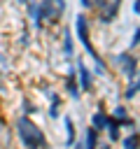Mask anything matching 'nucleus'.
<instances>
[{
	"label": "nucleus",
	"mask_w": 140,
	"mask_h": 149,
	"mask_svg": "<svg viewBox=\"0 0 140 149\" xmlns=\"http://www.w3.org/2000/svg\"><path fill=\"white\" fill-rule=\"evenodd\" d=\"M19 135H21L23 144H28V147H42V144H44V135H42L26 116L19 119Z\"/></svg>",
	"instance_id": "f257e3e1"
},
{
	"label": "nucleus",
	"mask_w": 140,
	"mask_h": 149,
	"mask_svg": "<svg viewBox=\"0 0 140 149\" xmlns=\"http://www.w3.org/2000/svg\"><path fill=\"white\" fill-rule=\"evenodd\" d=\"M77 35H79V42L86 47V51L98 61V54H96V49L91 47V42H89V33H86V21H84V16H79L77 19Z\"/></svg>",
	"instance_id": "f03ea898"
},
{
	"label": "nucleus",
	"mask_w": 140,
	"mask_h": 149,
	"mask_svg": "<svg viewBox=\"0 0 140 149\" xmlns=\"http://www.w3.org/2000/svg\"><path fill=\"white\" fill-rule=\"evenodd\" d=\"M119 2L121 0H100V9H103V14H100V21H112L114 19V14H117V7H119Z\"/></svg>",
	"instance_id": "7ed1b4c3"
},
{
	"label": "nucleus",
	"mask_w": 140,
	"mask_h": 149,
	"mask_svg": "<svg viewBox=\"0 0 140 149\" xmlns=\"http://www.w3.org/2000/svg\"><path fill=\"white\" fill-rule=\"evenodd\" d=\"M79 84H82L84 91L91 88V77H89V70L84 68V63H79Z\"/></svg>",
	"instance_id": "20e7f679"
},
{
	"label": "nucleus",
	"mask_w": 140,
	"mask_h": 149,
	"mask_svg": "<svg viewBox=\"0 0 140 149\" xmlns=\"http://www.w3.org/2000/svg\"><path fill=\"white\" fill-rule=\"evenodd\" d=\"M121 63H124V68H126V74H133V68H135V61L131 58V56H126V54H121V58H119Z\"/></svg>",
	"instance_id": "39448f33"
},
{
	"label": "nucleus",
	"mask_w": 140,
	"mask_h": 149,
	"mask_svg": "<svg viewBox=\"0 0 140 149\" xmlns=\"http://www.w3.org/2000/svg\"><path fill=\"white\" fill-rule=\"evenodd\" d=\"M93 123H96V128H105V126H107V116L98 112V114L93 116Z\"/></svg>",
	"instance_id": "423d86ee"
},
{
	"label": "nucleus",
	"mask_w": 140,
	"mask_h": 149,
	"mask_svg": "<svg viewBox=\"0 0 140 149\" xmlns=\"http://www.w3.org/2000/svg\"><path fill=\"white\" fill-rule=\"evenodd\" d=\"M86 147H96V130L93 128L86 133Z\"/></svg>",
	"instance_id": "0eeeda50"
},
{
	"label": "nucleus",
	"mask_w": 140,
	"mask_h": 149,
	"mask_svg": "<svg viewBox=\"0 0 140 149\" xmlns=\"http://www.w3.org/2000/svg\"><path fill=\"white\" fill-rule=\"evenodd\" d=\"M63 49H65V56H70V54H72V42H70V37H68V33H65V42H63Z\"/></svg>",
	"instance_id": "6e6552de"
},
{
	"label": "nucleus",
	"mask_w": 140,
	"mask_h": 149,
	"mask_svg": "<svg viewBox=\"0 0 140 149\" xmlns=\"http://www.w3.org/2000/svg\"><path fill=\"white\" fill-rule=\"evenodd\" d=\"M65 128H68V142H72V135H75V133H72V121H70L68 116H65Z\"/></svg>",
	"instance_id": "1a4fd4ad"
},
{
	"label": "nucleus",
	"mask_w": 140,
	"mask_h": 149,
	"mask_svg": "<svg viewBox=\"0 0 140 149\" xmlns=\"http://www.w3.org/2000/svg\"><path fill=\"white\" fill-rule=\"evenodd\" d=\"M135 91H140V79H138V81H135V84L126 91V95H128V98H133V95H135Z\"/></svg>",
	"instance_id": "9d476101"
},
{
	"label": "nucleus",
	"mask_w": 140,
	"mask_h": 149,
	"mask_svg": "<svg viewBox=\"0 0 140 149\" xmlns=\"http://www.w3.org/2000/svg\"><path fill=\"white\" fill-rule=\"evenodd\" d=\"M135 142H138V135H131V137H126V140H124V147H133Z\"/></svg>",
	"instance_id": "9b49d317"
},
{
	"label": "nucleus",
	"mask_w": 140,
	"mask_h": 149,
	"mask_svg": "<svg viewBox=\"0 0 140 149\" xmlns=\"http://www.w3.org/2000/svg\"><path fill=\"white\" fill-rule=\"evenodd\" d=\"M114 114H117V116H121V119L126 116V112H124V107H117V112H114Z\"/></svg>",
	"instance_id": "f8f14e48"
},
{
	"label": "nucleus",
	"mask_w": 140,
	"mask_h": 149,
	"mask_svg": "<svg viewBox=\"0 0 140 149\" xmlns=\"http://www.w3.org/2000/svg\"><path fill=\"white\" fill-rule=\"evenodd\" d=\"M135 42H140V28L135 30V40H133V44H135Z\"/></svg>",
	"instance_id": "ddd939ff"
},
{
	"label": "nucleus",
	"mask_w": 140,
	"mask_h": 149,
	"mask_svg": "<svg viewBox=\"0 0 140 149\" xmlns=\"http://www.w3.org/2000/svg\"><path fill=\"white\" fill-rule=\"evenodd\" d=\"M82 5H84V7H89V5H91V0H82Z\"/></svg>",
	"instance_id": "4468645a"
},
{
	"label": "nucleus",
	"mask_w": 140,
	"mask_h": 149,
	"mask_svg": "<svg viewBox=\"0 0 140 149\" xmlns=\"http://www.w3.org/2000/svg\"><path fill=\"white\" fill-rule=\"evenodd\" d=\"M135 12H140V0H138V2H135Z\"/></svg>",
	"instance_id": "2eb2a0df"
},
{
	"label": "nucleus",
	"mask_w": 140,
	"mask_h": 149,
	"mask_svg": "<svg viewBox=\"0 0 140 149\" xmlns=\"http://www.w3.org/2000/svg\"><path fill=\"white\" fill-rule=\"evenodd\" d=\"M23 2H26V0H23Z\"/></svg>",
	"instance_id": "dca6fc26"
}]
</instances>
